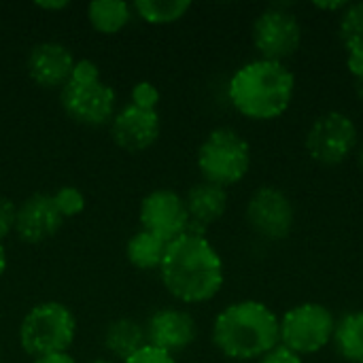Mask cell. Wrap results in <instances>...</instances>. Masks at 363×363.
I'll list each match as a JSON object with an SVG mask.
<instances>
[{"mask_svg":"<svg viewBox=\"0 0 363 363\" xmlns=\"http://www.w3.org/2000/svg\"><path fill=\"white\" fill-rule=\"evenodd\" d=\"M160 279L177 302L204 304L223 287V259L204 234L187 232L168 242Z\"/></svg>","mask_w":363,"mask_h":363,"instance_id":"6da1fadb","label":"cell"},{"mask_svg":"<svg viewBox=\"0 0 363 363\" xmlns=\"http://www.w3.org/2000/svg\"><path fill=\"white\" fill-rule=\"evenodd\" d=\"M296 96V74L283 62L251 60L236 68L228 83V100L251 121L279 119Z\"/></svg>","mask_w":363,"mask_h":363,"instance_id":"7a4b0ae2","label":"cell"},{"mask_svg":"<svg viewBox=\"0 0 363 363\" xmlns=\"http://www.w3.org/2000/svg\"><path fill=\"white\" fill-rule=\"evenodd\" d=\"M213 345L234 362H257L281 342L277 313L259 300L225 306L213 321Z\"/></svg>","mask_w":363,"mask_h":363,"instance_id":"3957f363","label":"cell"},{"mask_svg":"<svg viewBox=\"0 0 363 363\" xmlns=\"http://www.w3.org/2000/svg\"><path fill=\"white\" fill-rule=\"evenodd\" d=\"M77 336V319L62 302H40L32 306L19 323V345L30 357L66 353Z\"/></svg>","mask_w":363,"mask_h":363,"instance_id":"277c9868","label":"cell"},{"mask_svg":"<svg viewBox=\"0 0 363 363\" xmlns=\"http://www.w3.org/2000/svg\"><path fill=\"white\" fill-rule=\"evenodd\" d=\"M196 162L202 181L228 189L249 174L251 145L234 128H215L202 140Z\"/></svg>","mask_w":363,"mask_h":363,"instance_id":"5b68a950","label":"cell"},{"mask_svg":"<svg viewBox=\"0 0 363 363\" xmlns=\"http://www.w3.org/2000/svg\"><path fill=\"white\" fill-rule=\"evenodd\" d=\"M334 313L319 302H302L291 306L279 319L281 345L298 355H315L334 340Z\"/></svg>","mask_w":363,"mask_h":363,"instance_id":"8992f818","label":"cell"},{"mask_svg":"<svg viewBox=\"0 0 363 363\" xmlns=\"http://www.w3.org/2000/svg\"><path fill=\"white\" fill-rule=\"evenodd\" d=\"M306 153L321 166H338L347 162L359 145V130L351 115L328 111L319 115L306 132Z\"/></svg>","mask_w":363,"mask_h":363,"instance_id":"52a82bcc","label":"cell"},{"mask_svg":"<svg viewBox=\"0 0 363 363\" xmlns=\"http://www.w3.org/2000/svg\"><path fill=\"white\" fill-rule=\"evenodd\" d=\"M302 23L287 4H272L262 11L251 30L253 47L262 60L283 62L291 57L302 45Z\"/></svg>","mask_w":363,"mask_h":363,"instance_id":"ba28073f","label":"cell"},{"mask_svg":"<svg viewBox=\"0 0 363 363\" xmlns=\"http://www.w3.org/2000/svg\"><path fill=\"white\" fill-rule=\"evenodd\" d=\"M249 228L266 240H285L296 225V208L289 196L272 185L255 189L247 202Z\"/></svg>","mask_w":363,"mask_h":363,"instance_id":"9c48e42d","label":"cell"},{"mask_svg":"<svg viewBox=\"0 0 363 363\" xmlns=\"http://www.w3.org/2000/svg\"><path fill=\"white\" fill-rule=\"evenodd\" d=\"M60 100L62 108L70 119L89 128L111 123V119L117 113V94L102 79L91 83L68 81L62 87Z\"/></svg>","mask_w":363,"mask_h":363,"instance_id":"30bf717a","label":"cell"},{"mask_svg":"<svg viewBox=\"0 0 363 363\" xmlns=\"http://www.w3.org/2000/svg\"><path fill=\"white\" fill-rule=\"evenodd\" d=\"M138 219L145 232L172 242L189 232V215L185 198L172 189H155L140 202Z\"/></svg>","mask_w":363,"mask_h":363,"instance_id":"8fae6325","label":"cell"},{"mask_svg":"<svg viewBox=\"0 0 363 363\" xmlns=\"http://www.w3.org/2000/svg\"><path fill=\"white\" fill-rule=\"evenodd\" d=\"M108 125H111L113 143L128 153H138L149 149L160 138V130H162L157 111H145L134 104L119 108Z\"/></svg>","mask_w":363,"mask_h":363,"instance_id":"7c38bea8","label":"cell"},{"mask_svg":"<svg viewBox=\"0 0 363 363\" xmlns=\"http://www.w3.org/2000/svg\"><path fill=\"white\" fill-rule=\"evenodd\" d=\"M145 334H147V345L174 355L194 345L198 336V325L187 311L162 308L147 319Z\"/></svg>","mask_w":363,"mask_h":363,"instance_id":"4fadbf2b","label":"cell"},{"mask_svg":"<svg viewBox=\"0 0 363 363\" xmlns=\"http://www.w3.org/2000/svg\"><path fill=\"white\" fill-rule=\"evenodd\" d=\"M74 62L77 60L72 57V51L66 45L47 40L30 49L28 60H26V70H28V77L38 87L62 89L72 74Z\"/></svg>","mask_w":363,"mask_h":363,"instance_id":"5bb4252c","label":"cell"},{"mask_svg":"<svg viewBox=\"0 0 363 363\" xmlns=\"http://www.w3.org/2000/svg\"><path fill=\"white\" fill-rule=\"evenodd\" d=\"M64 219L49 194H34L17 206L15 234L28 245H40L53 238Z\"/></svg>","mask_w":363,"mask_h":363,"instance_id":"9a60e30c","label":"cell"},{"mask_svg":"<svg viewBox=\"0 0 363 363\" xmlns=\"http://www.w3.org/2000/svg\"><path fill=\"white\" fill-rule=\"evenodd\" d=\"M228 189L200 181L194 187H189L185 196V206L189 215V232L204 234V230L213 223H217L225 211H228Z\"/></svg>","mask_w":363,"mask_h":363,"instance_id":"2e32d148","label":"cell"},{"mask_svg":"<svg viewBox=\"0 0 363 363\" xmlns=\"http://www.w3.org/2000/svg\"><path fill=\"white\" fill-rule=\"evenodd\" d=\"M338 36L353 79L363 77V2H349L338 15Z\"/></svg>","mask_w":363,"mask_h":363,"instance_id":"e0dca14e","label":"cell"},{"mask_svg":"<svg viewBox=\"0 0 363 363\" xmlns=\"http://www.w3.org/2000/svg\"><path fill=\"white\" fill-rule=\"evenodd\" d=\"M147 345L145 325H140L136 319L121 317L108 323L104 332V347L106 351L123 363L128 357H132L136 351H140Z\"/></svg>","mask_w":363,"mask_h":363,"instance_id":"ac0fdd59","label":"cell"},{"mask_svg":"<svg viewBox=\"0 0 363 363\" xmlns=\"http://www.w3.org/2000/svg\"><path fill=\"white\" fill-rule=\"evenodd\" d=\"M332 345L347 363H363V311H353L336 321Z\"/></svg>","mask_w":363,"mask_h":363,"instance_id":"d6986e66","label":"cell"},{"mask_svg":"<svg viewBox=\"0 0 363 363\" xmlns=\"http://www.w3.org/2000/svg\"><path fill=\"white\" fill-rule=\"evenodd\" d=\"M134 17L132 4L123 0H94L87 6V19L100 34L121 32Z\"/></svg>","mask_w":363,"mask_h":363,"instance_id":"ffe728a7","label":"cell"},{"mask_svg":"<svg viewBox=\"0 0 363 363\" xmlns=\"http://www.w3.org/2000/svg\"><path fill=\"white\" fill-rule=\"evenodd\" d=\"M166 249H168V242L140 230L130 236L125 245V257L138 270H160Z\"/></svg>","mask_w":363,"mask_h":363,"instance_id":"44dd1931","label":"cell"},{"mask_svg":"<svg viewBox=\"0 0 363 363\" xmlns=\"http://www.w3.org/2000/svg\"><path fill=\"white\" fill-rule=\"evenodd\" d=\"M191 9V2L187 0H136L132 4L134 15H138L143 21L153 26H166L183 19L187 11Z\"/></svg>","mask_w":363,"mask_h":363,"instance_id":"7402d4cb","label":"cell"},{"mask_svg":"<svg viewBox=\"0 0 363 363\" xmlns=\"http://www.w3.org/2000/svg\"><path fill=\"white\" fill-rule=\"evenodd\" d=\"M51 198L62 219L77 217L85 211V194L79 187H72V185L60 187L55 194H51Z\"/></svg>","mask_w":363,"mask_h":363,"instance_id":"603a6c76","label":"cell"},{"mask_svg":"<svg viewBox=\"0 0 363 363\" xmlns=\"http://www.w3.org/2000/svg\"><path fill=\"white\" fill-rule=\"evenodd\" d=\"M130 104L145 108V111H157L160 104V89L151 83V81H138L132 87L130 94Z\"/></svg>","mask_w":363,"mask_h":363,"instance_id":"cb8c5ba5","label":"cell"},{"mask_svg":"<svg viewBox=\"0 0 363 363\" xmlns=\"http://www.w3.org/2000/svg\"><path fill=\"white\" fill-rule=\"evenodd\" d=\"M15 221H17V204L11 198L0 196V242L15 232Z\"/></svg>","mask_w":363,"mask_h":363,"instance_id":"d4e9b609","label":"cell"},{"mask_svg":"<svg viewBox=\"0 0 363 363\" xmlns=\"http://www.w3.org/2000/svg\"><path fill=\"white\" fill-rule=\"evenodd\" d=\"M123 363H177L174 357L162 349H155L151 345H145L140 351H136L132 357H128Z\"/></svg>","mask_w":363,"mask_h":363,"instance_id":"484cf974","label":"cell"},{"mask_svg":"<svg viewBox=\"0 0 363 363\" xmlns=\"http://www.w3.org/2000/svg\"><path fill=\"white\" fill-rule=\"evenodd\" d=\"M68 81H74V83H91V81H100V68L96 62L91 60H77L74 62V68H72V74Z\"/></svg>","mask_w":363,"mask_h":363,"instance_id":"4316f807","label":"cell"},{"mask_svg":"<svg viewBox=\"0 0 363 363\" xmlns=\"http://www.w3.org/2000/svg\"><path fill=\"white\" fill-rule=\"evenodd\" d=\"M257 363H304V359H302V355H298L296 351H291V349H287L285 345L279 342L264 357H259Z\"/></svg>","mask_w":363,"mask_h":363,"instance_id":"83f0119b","label":"cell"},{"mask_svg":"<svg viewBox=\"0 0 363 363\" xmlns=\"http://www.w3.org/2000/svg\"><path fill=\"white\" fill-rule=\"evenodd\" d=\"M32 363H77V362H74V357L66 351V353H51V355L36 357Z\"/></svg>","mask_w":363,"mask_h":363,"instance_id":"f1b7e54d","label":"cell"},{"mask_svg":"<svg viewBox=\"0 0 363 363\" xmlns=\"http://www.w3.org/2000/svg\"><path fill=\"white\" fill-rule=\"evenodd\" d=\"M347 4H349V2H313L315 9H319V11H330V13H338V15L347 9Z\"/></svg>","mask_w":363,"mask_h":363,"instance_id":"f546056e","label":"cell"},{"mask_svg":"<svg viewBox=\"0 0 363 363\" xmlns=\"http://www.w3.org/2000/svg\"><path fill=\"white\" fill-rule=\"evenodd\" d=\"M36 6L45 9V11H62V9L68 6V2L66 0H62V2H36Z\"/></svg>","mask_w":363,"mask_h":363,"instance_id":"4dcf8cb0","label":"cell"},{"mask_svg":"<svg viewBox=\"0 0 363 363\" xmlns=\"http://www.w3.org/2000/svg\"><path fill=\"white\" fill-rule=\"evenodd\" d=\"M4 270H6V249H4V245L0 242V277L4 274Z\"/></svg>","mask_w":363,"mask_h":363,"instance_id":"1f68e13d","label":"cell"},{"mask_svg":"<svg viewBox=\"0 0 363 363\" xmlns=\"http://www.w3.org/2000/svg\"><path fill=\"white\" fill-rule=\"evenodd\" d=\"M355 94H357L359 102L363 104V77H357V79H355Z\"/></svg>","mask_w":363,"mask_h":363,"instance_id":"d6a6232c","label":"cell"},{"mask_svg":"<svg viewBox=\"0 0 363 363\" xmlns=\"http://www.w3.org/2000/svg\"><path fill=\"white\" fill-rule=\"evenodd\" d=\"M355 155H357V164H359V168L363 170V140H359V145H357V151H355Z\"/></svg>","mask_w":363,"mask_h":363,"instance_id":"836d02e7","label":"cell"},{"mask_svg":"<svg viewBox=\"0 0 363 363\" xmlns=\"http://www.w3.org/2000/svg\"><path fill=\"white\" fill-rule=\"evenodd\" d=\"M89 363H115V362H111V359H94V362H89Z\"/></svg>","mask_w":363,"mask_h":363,"instance_id":"e575fe53","label":"cell"},{"mask_svg":"<svg viewBox=\"0 0 363 363\" xmlns=\"http://www.w3.org/2000/svg\"><path fill=\"white\" fill-rule=\"evenodd\" d=\"M0 363H2V362H0Z\"/></svg>","mask_w":363,"mask_h":363,"instance_id":"d590c367","label":"cell"}]
</instances>
